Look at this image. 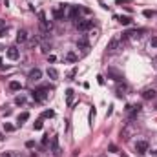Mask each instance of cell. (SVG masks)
<instances>
[{"label":"cell","instance_id":"obj_13","mask_svg":"<svg viewBox=\"0 0 157 157\" xmlns=\"http://www.w3.org/2000/svg\"><path fill=\"white\" fill-rule=\"evenodd\" d=\"M73 95H75V92L71 88L66 89V104H68V106H73Z\"/></svg>","mask_w":157,"mask_h":157},{"label":"cell","instance_id":"obj_31","mask_svg":"<svg viewBox=\"0 0 157 157\" xmlns=\"http://www.w3.org/2000/svg\"><path fill=\"white\" fill-rule=\"evenodd\" d=\"M4 28H6V20L0 18V29H4Z\"/></svg>","mask_w":157,"mask_h":157},{"label":"cell","instance_id":"obj_1","mask_svg":"<svg viewBox=\"0 0 157 157\" xmlns=\"http://www.w3.org/2000/svg\"><path fill=\"white\" fill-rule=\"evenodd\" d=\"M48 95H50V88H48V86L35 88L33 92H31V97H33V101H35V102H44V101L48 99Z\"/></svg>","mask_w":157,"mask_h":157},{"label":"cell","instance_id":"obj_29","mask_svg":"<svg viewBox=\"0 0 157 157\" xmlns=\"http://www.w3.org/2000/svg\"><path fill=\"white\" fill-rule=\"evenodd\" d=\"M150 44H152L153 48H157V37H152V42H150Z\"/></svg>","mask_w":157,"mask_h":157},{"label":"cell","instance_id":"obj_25","mask_svg":"<svg viewBox=\"0 0 157 157\" xmlns=\"http://www.w3.org/2000/svg\"><path fill=\"white\" fill-rule=\"evenodd\" d=\"M93 117H95V108H92V111H89V124H93Z\"/></svg>","mask_w":157,"mask_h":157},{"label":"cell","instance_id":"obj_14","mask_svg":"<svg viewBox=\"0 0 157 157\" xmlns=\"http://www.w3.org/2000/svg\"><path fill=\"white\" fill-rule=\"evenodd\" d=\"M51 152L55 153V155H59L60 153V150H59V137L55 135V137H51Z\"/></svg>","mask_w":157,"mask_h":157},{"label":"cell","instance_id":"obj_8","mask_svg":"<svg viewBox=\"0 0 157 157\" xmlns=\"http://www.w3.org/2000/svg\"><path fill=\"white\" fill-rule=\"evenodd\" d=\"M135 150H137L139 153H146V152H148V143H146V141H137V143H135Z\"/></svg>","mask_w":157,"mask_h":157},{"label":"cell","instance_id":"obj_9","mask_svg":"<svg viewBox=\"0 0 157 157\" xmlns=\"http://www.w3.org/2000/svg\"><path fill=\"white\" fill-rule=\"evenodd\" d=\"M108 77H111V79L117 80V82H121V80H122V75H121L117 70H113V68H110V70H108Z\"/></svg>","mask_w":157,"mask_h":157},{"label":"cell","instance_id":"obj_34","mask_svg":"<svg viewBox=\"0 0 157 157\" xmlns=\"http://www.w3.org/2000/svg\"><path fill=\"white\" fill-rule=\"evenodd\" d=\"M0 141H4V137H2V133H0Z\"/></svg>","mask_w":157,"mask_h":157},{"label":"cell","instance_id":"obj_24","mask_svg":"<svg viewBox=\"0 0 157 157\" xmlns=\"http://www.w3.org/2000/svg\"><path fill=\"white\" fill-rule=\"evenodd\" d=\"M33 128H35V130H42V119H38V121L33 124Z\"/></svg>","mask_w":157,"mask_h":157},{"label":"cell","instance_id":"obj_26","mask_svg":"<svg viewBox=\"0 0 157 157\" xmlns=\"http://www.w3.org/2000/svg\"><path fill=\"white\" fill-rule=\"evenodd\" d=\"M53 115H55V111H51V110H48V111L42 113V117H53Z\"/></svg>","mask_w":157,"mask_h":157},{"label":"cell","instance_id":"obj_6","mask_svg":"<svg viewBox=\"0 0 157 157\" xmlns=\"http://www.w3.org/2000/svg\"><path fill=\"white\" fill-rule=\"evenodd\" d=\"M40 28H42V31H44V33H48V31L51 29V22H50L46 17H44L42 13H40Z\"/></svg>","mask_w":157,"mask_h":157},{"label":"cell","instance_id":"obj_21","mask_svg":"<svg viewBox=\"0 0 157 157\" xmlns=\"http://www.w3.org/2000/svg\"><path fill=\"white\" fill-rule=\"evenodd\" d=\"M77 59H79V57H77L73 51H70L68 55H66V62H77Z\"/></svg>","mask_w":157,"mask_h":157},{"label":"cell","instance_id":"obj_35","mask_svg":"<svg viewBox=\"0 0 157 157\" xmlns=\"http://www.w3.org/2000/svg\"><path fill=\"white\" fill-rule=\"evenodd\" d=\"M0 64H2V60H0Z\"/></svg>","mask_w":157,"mask_h":157},{"label":"cell","instance_id":"obj_15","mask_svg":"<svg viewBox=\"0 0 157 157\" xmlns=\"http://www.w3.org/2000/svg\"><path fill=\"white\" fill-rule=\"evenodd\" d=\"M119 42H121L119 38H111V40L108 42V51H115V50L119 48Z\"/></svg>","mask_w":157,"mask_h":157},{"label":"cell","instance_id":"obj_28","mask_svg":"<svg viewBox=\"0 0 157 157\" xmlns=\"http://www.w3.org/2000/svg\"><path fill=\"white\" fill-rule=\"evenodd\" d=\"M143 15H144L146 18H152V17H153V11H150V9H146V11H144Z\"/></svg>","mask_w":157,"mask_h":157},{"label":"cell","instance_id":"obj_16","mask_svg":"<svg viewBox=\"0 0 157 157\" xmlns=\"http://www.w3.org/2000/svg\"><path fill=\"white\" fill-rule=\"evenodd\" d=\"M77 48H80V50H88V48H89V42H88L86 37H82V38L77 40Z\"/></svg>","mask_w":157,"mask_h":157},{"label":"cell","instance_id":"obj_23","mask_svg":"<svg viewBox=\"0 0 157 157\" xmlns=\"http://www.w3.org/2000/svg\"><path fill=\"white\" fill-rule=\"evenodd\" d=\"M4 131H15V126H13V124H8V122H6V124H4Z\"/></svg>","mask_w":157,"mask_h":157},{"label":"cell","instance_id":"obj_32","mask_svg":"<svg viewBox=\"0 0 157 157\" xmlns=\"http://www.w3.org/2000/svg\"><path fill=\"white\" fill-rule=\"evenodd\" d=\"M6 31H8V29H0V38H2V37H6Z\"/></svg>","mask_w":157,"mask_h":157},{"label":"cell","instance_id":"obj_22","mask_svg":"<svg viewBox=\"0 0 157 157\" xmlns=\"http://www.w3.org/2000/svg\"><path fill=\"white\" fill-rule=\"evenodd\" d=\"M15 102H17V104H24V102H26V97H24V95H18V97L15 99Z\"/></svg>","mask_w":157,"mask_h":157},{"label":"cell","instance_id":"obj_3","mask_svg":"<svg viewBox=\"0 0 157 157\" xmlns=\"http://www.w3.org/2000/svg\"><path fill=\"white\" fill-rule=\"evenodd\" d=\"M66 9H68V6H66V4H60V6H57V8L53 9V17H55V18H64V15H66Z\"/></svg>","mask_w":157,"mask_h":157},{"label":"cell","instance_id":"obj_11","mask_svg":"<svg viewBox=\"0 0 157 157\" xmlns=\"http://www.w3.org/2000/svg\"><path fill=\"white\" fill-rule=\"evenodd\" d=\"M26 40H28V31L26 29H18L17 31V42L22 44V42H26Z\"/></svg>","mask_w":157,"mask_h":157},{"label":"cell","instance_id":"obj_5","mask_svg":"<svg viewBox=\"0 0 157 157\" xmlns=\"http://www.w3.org/2000/svg\"><path fill=\"white\" fill-rule=\"evenodd\" d=\"M141 108H143L141 104H133V106H126V113H128V115H130V117L133 119V117H135V115L139 113V111H141Z\"/></svg>","mask_w":157,"mask_h":157},{"label":"cell","instance_id":"obj_27","mask_svg":"<svg viewBox=\"0 0 157 157\" xmlns=\"http://www.w3.org/2000/svg\"><path fill=\"white\" fill-rule=\"evenodd\" d=\"M40 143H42V146H48V143H50V139H48V135H44Z\"/></svg>","mask_w":157,"mask_h":157},{"label":"cell","instance_id":"obj_7","mask_svg":"<svg viewBox=\"0 0 157 157\" xmlns=\"http://www.w3.org/2000/svg\"><path fill=\"white\" fill-rule=\"evenodd\" d=\"M40 77H42V71H40L38 68H35V70H31V71L28 73V79H29V80H33V82L40 80Z\"/></svg>","mask_w":157,"mask_h":157},{"label":"cell","instance_id":"obj_4","mask_svg":"<svg viewBox=\"0 0 157 157\" xmlns=\"http://www.w3.org/2000/svg\"><path fill=\"white\" fill-rule=\"evenodd\" d=\"M155 95H157V93H155V89H153V88H144L143 92H141V97H143V99H146V101L155 99Z\"/></svg>","mask_w":157,"mask_h":157},{"label":"cell","instance_id":"obj_2","mask_svg":"<svg viewBox=\"0 0 157 157\" xmlns=\"http://www.w3.org/2000/svg\"><path fill=\"white\" fill-rule=\"evenodd\" d=\"M92 26H93V22H92V20H84V18H79V20L75 22V28H77L79 31H88Z\"/></svg>","mask_w":157,"mask_h":157},{"label":"cell","instance_id":"obj_33","mask_svg":"<svg viewBox=\"0 0 157 157\" xmlns=\"http://www.w3.org/2000/svg\"><path fill=\"white\" fill-rule=\"evenodd\" d=\"M0 157H11V153H2Z\"/></svg>","mask_w":157,"mask_h":157},{"label":"cell","instance_id":"obj_30","mask_svg":"<svg viewBox=\"0 0 157 157\" xmlns=\"http://www.w3.org/2000/svg\"><path fill=\"white\" fill-rule=\"evenodd\" d=\"M115 2H117V6H121V4H128L130 0H115Z\"/></svg>","mask_w":157,"mask_h":157},{"label":"cell","instance_id":"obj_17","mask_svg":"<svg viewBox=\"0 0 157 157\" xmlns=\"http://www.w3.org/2000/svg\"><path fill=\"white\" fill-rule=\"evenodd\" d=\"M20 88H22V84H20L18 80H11V82H9V89H11V92H18Z\"/></svg>","mask_w":157,"mask_h":157},{"label":"cell","instance_id":"obj_19","mask_svg":"<svg viewBox=\"0 0 157 157\" xmlns=\"http://www.w3.org/2000/svg\"><path fill=\"white\" fill-rule=\"evenodd\" d=\"M29 119V113H28V111H22V113L18 115V124H22V122H26Z\"/></svg>","mask_w":157,"mask_h":157},{"label":"cell","instance_id":"obj_18","mask_svg":"<svg viewBox=\"0 0 157 157\" xmlns=\"http://www.w3.org/2000/svg\"><path fill=\"white\" fill-rule=\"evenodd\" d=\"M48 77L55 80V79H59V71H57L55 68H48Z\"/></svg>","mask_w":157,"mask_h":157},{"label":"cell","instance_id":"obj_12","mask_svg":"<svg viewBox=\"0 0 157 157\" xmlns=\"http://www.w3.org/2000/svg\"><path fill=\"white\" fill-rule=\"evenodd\" d=\"M79 13H80V8H79V6H71V8L68 9V18H77Z\"/></svg>","mask_w":157,"mask_h":157},{"label":"cell","instance_id":"obj_10","mask_svg":"<svg viewBox=\"0 0 157 157\" xmlns=\"http://www.w3.org/2000/svg\"><path fill=\"white\" fill-rule=\"evenodd\" d=\"M18 55H20V53H18V50H17L15 46L8 48V59H9V60H17V59H18Z\"/></svg>","mask_w":157,"mask_h":157},{"label":"cell","instance_id":"obj_20","mask_svg":"<svg viewBox=\"0 0 157 157\" xmlns=\"http://www.w3.org/2000/svg\"><path fill=\"white\" fill-rule=\"evenodd\" d=\"M119 22H121L122 26H130V24H131V18H130V17H122V15H121V17H119Z\"/></svg>","mask_w":157,"mask_h":157}]
</instances>
